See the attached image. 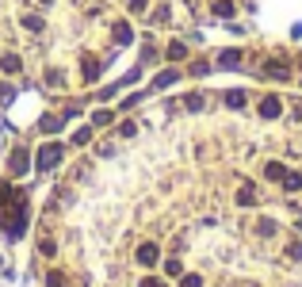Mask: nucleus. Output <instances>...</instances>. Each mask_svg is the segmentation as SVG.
Masks as SVG:
<instances>
[{"label": "nucleus", "mask_w": 302, "mask_h": 287, "mask_svg": "<svg viewBox=\"0 0 302 287\" xmlns=\"http://www.w3.org/2000/svg\"><path fill=\"white\" fill-rule=\"evenodd\" d=\"M61 153H65V149H61L58 142H46V146L38 149V173H50V169H58V165H61Z\"/></svg>", "instance_id": "f257e3e1"}, {"label": "nucleus", "mask_w": 302, "mask_h": 287, "mask_svg": "<svg viewBox=\"0 0 302 287\" xmlns=\"http://www.w3.org/2000/svg\"><path fill=\"white\" fill-rule=\"evenodd\" d=\"M134 257H138V264H146V268H153L161 253H157V245H153V241H146V245H138V253H134Z\"/></svg>", "instance_id": "f03ea898"}, {"label": "nucleus", "mask_w": 302, "mask_h": 287, "mask_svg": "<svg viewBox=\"0 0 302 287\" xmlns=\"http://www.w3.org/2000/svg\"><path fill=\"white\" fill-rule=\"evenodd\" d=\"M279 111H283L279 96H264V100H260V115H264V119H279Z\"/></svg>", "instance_id": "7ed1b4c3"}, {"label": "nucleus", "mask_w": 302, "mask_h": 287, "mask_svg": "<svg viewBox=\"0 0 302 287\" xmlns=\"http://www.w3.org/2000/svg\"><path fill=\"white\" fill-rule=\"evenodd\" d=\"M264 77H272V80H287V77H291V69H287L283 61H264Z\"/></svg>", "instance_id": "20e7f679"}, {"label": "nucleus", "mask_w": 302, "mask_h": 287, "mask_svg": "<svg viewBox=\"0 0 302 287\" xmlns=\"http://www.w3.org/2000/svg\"><path fill=\"white\" fill-rule=\"evenodd\" d=\"M27 165H31V157H27V149H16V153H12V176L27 173Z\"/></svg>", "instance_id": "39448f33"}, {"label": "nucleus", "mask_w": 302, "mask_h": 287, "mask_svg": "<svg viewBox=\"0 0 302 287\" xmlns=\"http://www.w3.org/2000/svg\"><path fill=\"white\" fill-rule=\"evenodd\" d=\"M80 77H84V80H96V77H100V61H96V58H84V61H80Z\"/></svg>", "instance_id": "423d86ee"}, {"label": "nucleus", "mask_w": 302, "mask_h": 287, "mask_svg": "<svg viewBox=\"0 0 302 287\" xmlns=\"http://www.w3.org/2000/svg\"><path fill=\"white\" fill-rule=\"evenodd\" d=\"M237 203H241V207H252V203H256V188H252V184H241V191H237Z\"/></svg>", "instance_id": "0eeeda50"}, {"label": "nucleus", "mask_w": 302, "mask_h": 287, "mask_svg": "<svg viewBox=\"0 0 302 287\" xmlns=\"http://www.w3.org/2000/svg\"><path fill=\"white\" fill-rule=\"evenodd\" d=\"M0 69H4V73H19V69H23V61H19L16 54H4V58H0Z\"/></svg>", "instance_id": "6e6552de"}, {"label": "nucleus", "mask_w": 302, "mask_h": 287, "mask_svg": "<svg viewBox=\"0 0 302 287\" xmlns=\"http://www.w3.org/2000/svg\"><path fill=\"white\" fill-rule=\"evenodd\" d=\"M264 176H268V180H283V176H287V169L279 165V161H268V165H264Z\"/></svg>", "instance_id": "1a4fd4ad"}, {"label": "nucleus", "mask_w": 302, "mask_h": 287, "mask_svg": "<svg viewBox=\"0 0 302 287\" xmlns=\"http://www.w3.org/2000/svg\"><path fill=\"white\" fill-rule=\"evenodd\" d=\"M164 58H168V61H184V58H188V46H184V43H172L168 50H164Z\"/></svg>", "instance_id": "9d476101"}, {"label": "nucleus", "mask_w": 302, "mask_h": 287, "mask_svg": "<svg viewBox=\"0 0 302 287\" xmlns=\"http://www.w3.org/2000/svg\"><path fill=\"white\" fill-rule=\"evenodd\" d=\"M279 184H283L287 191H302V176H298V173H287V176H283Z\"/></svg>", "instance_id": "9b49d317"}, {"label": "nucleus", "mask_w": 302, "mask_h": 287, "mask_svg": "<svg viewBox=\"0 0 302 287\" xmlns=\"http://www.w3.org/2000/svg\"><path fill=\"white\" fill-rule=\"evenodd\" d=\"M218 61H222L226 69H233V65H241V50H226V54H222Z\"/></svg>", "instance_id": "f8f14e48"}, {"label": "nucleus", "mask_w": 302, "mask_h": 287, "mask_svg": "<svg viewBox=\"0 0 302 287\" xmlns=\"http://www.w3.org/2000/svg\"><path fill=\"white\" fill-rule=\"evenodd\" d=\"M115 43H119V46L130 43V27H126V23H115Z\"/></svg>", "instance_id": "ddd939ff"}, {"label": "nucleus", "mask_w": 302, "mask_h": 287, "mask_svg": "<svg viewBox=\"0 0 302 287\" xmlns=\"http://www.w3.org/2000/svg\"><path fill=\"white\" fill-rule=\"evenodd\" d=\"M203 104H207V100H203V96H188V100H184V107H188V111H203Z\"/></svg>", "instance_id": "4468645a"}, {"label": "nucleus", "mask_w": 302, "mask_h": 287, "mask_svg": "<svg viewBox=\"0 0 302 287\" xmlns=\"http://www.w3.org/2000/svg\"><path fill=\"white\" fill-rule=\"evenodd\" d=\"M23 27L31 31V35H38V31H42V19L38 16H23Z\"/></svg>", "instance_id": "2eb2a0df"}, {"label": "nucleus", "mask_w": 302, "mask_h": 287, "mask_svg": "<svg viewBox=\"0 0 302 287\" xmlns=\"http://www.w3.org/2000/svg\"><path fill=\"white\" fill-rule=\"evenodd\" d=\"M214 16H233V0H218V4H214Z\"/></svg>", "instance_id": "dca6fc26"}, {"label": "nucleus", "mask_w": 302, "mask_h": 287, "mask_svg": "<svg viewBox=\"0 0 302 287\" xmlns=\"http://www.w3.org/2000/svg\"><path fill=\"white\" fill-rule=\"evenodd\" d=\"M73 142H77V146H88V142H92V127H80V131L73 134Z\"/></svg>", "instance_id": "f3484780"}, {"label": "nucleus", "mask_w": 302, "mask_h": 287, "mask_svg": "<svg viewBox=\"0 0 302 287\" xmlns=\"http://www.w3.org/2000/svg\"><path fill=\"white\" fill-rule=\"evenodd\" d=\"M176 77H180V73H176V69H168V73H161V77H157V88H168V85H172V80Z\"/></svg>", "instance_id": "a211bd4d"}, {"label": "nucleus", "mask_w": 302, "mask_h": 287, "mask_svg": "<svg viewBox=\"0 0 302 287\" xmlns=\"http://www.w3.org/2000/svg\"><path fill=\"white\" fill-rule=\"evenodd\" d=\"M226 104L230 107H245V92H226Z\"/></svg>", "instance_id": "6ab92c4d"}, {"label": "nucleus", "mask_w": 302, "mask_h": 287, "mask_svg": "<svg viewBox=\"0 0 302 287\" xmlns=\"http://www.w3.org/2000/svg\"><path fill=\"white\" fill-rule=\"evenodd\" d=\"M92 119H96V127H107V122L115 119V111H107V107H104V111H96Z\"/></svg>", "instance_id": "aec40b11"}, {"label": "nucleus", "mask_w": 302, "mask_h": 287, "mask_svg": "<svg viewBox=\"0 0 302 287\" xmlns=\"http://www.w3.org/2000/svg\"><path fill=\"white\" fill-rule=\"evenodd\" d=\"M164 272H168V276H180V272H184V264L172 257V261H164Z\"/></svg>", "instance_id": "412c9836"}, {"label": "nucleus", "mask_w": 302, "mask_h": 287, "mask_svg": "<svg viewBox=\"0 0 302 287\" xmlns=\"http://www.w3.org/2000/svg\"><path fill=\"white\" fill-rule=\"evenodd\" d=\"M287 257H291V261H302V241H291V245H287Z\"/></svg>", "instance_id": "4be33fe9"}, {"label": "nucleus", "mask_w": 302, "mask_h": 287, "mask_svg": "<svg viewBox=\"0 0 302 287\" xmlns=\"http://www.w3.org/2000/svg\"><path fill=\"white\" fill-rule=\"evenodd\" d=\"M38 249H42V257H50V253H54V249H58V245H54V241H50V237H42V241H38Z\"/></svg>", "instance_id": "5701e85b"}, {"label": "nucleus", "mask_w": 302, "mask_h": 287, "mask_svg": "<svg viewBox=\"0 0 302 287\" xmlns=\"http://www.w3.org/2000/svg\"><path fill=\"white\" fill-rule=\"evenodd\" d=\"M46 283H50V287H65V279H61V272H50V276H46Z\"/></svg>", "instance_id": "b1692460"}, {"label": "nucleus", "mask_w": 302, "mask_h": 287, "mask_svg": "<svg viewBox=\"0 0 302 287\" xmlns=\"http://www.w3.org/2000/svg\"><path fill=\"white\" fill-rule=\"evenodd\" d=\"M184 287H203V276H195V272H191V276H184Z\"/></svg>", "instance_id": "393cba45"}, {"label": "nucleus", "mask_w": 302, "mask_h": 287, "mask_svg": "<svg viewBox=\"0 0 302 287\" xmlns=\"http://www.w3.org/2000/svg\"><path fill=\"white\" fill-rule=\"evenodd\" d=\"M42 131H61V119H42Z\"/></svg>", "instance_id": "a878e982"}, {"label": "nucleus", "mask_w": 302, "mask_h": 287, "mask_svg": "<svg viewBox=\"0 0 302 287\" xmlns=\"http://www.w3.org/2000/svg\"><path fill=\"white\" fill-rule=\"evenodd\" d=\"M146 4L149 0H130V12H146Z\"/></svg>", "instance_id": "bb28decb"}, {"label": "nucleus", "mask_w": 302, "mask_h": 287, "mask_svg": "<svg viewBox=\"0 0 302 287\" xmlns=\"http://www.w3.org/2000/svg\"><path fill=\"white\" fill-rule=\"evenodd\" d=\"M138 287H164V283H161V279H153V276H149V279H142Z\"/></svg>", "instance_id": "cd10ccee"}]
</instances>
